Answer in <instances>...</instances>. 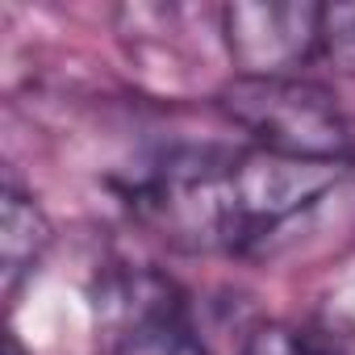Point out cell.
<instances>
[{
  "instance_id": "1",
  "label": "cell",
  "mask_w": 355,
  "mask_h": 355,
  "mask_svg": "<svg viewBox=\"0 0 355 355\" xmlns=\"http://www.w3.org/2000/svg\"><path fill=\"white\" fill-rule=\"evenodd\" d=\"M222 109L234 125H243L259 150L309 163H343L355 150L351 121L338 109L334 92L301 76L276 80H243L222 88Z\"/></svg>"
},
{
  "instance_id": "2",
  "label": "cell",
  "mask_w": 355,
  "mask_h": 355,
  "mask_svg": "<svg viewBox=\"0 0 355 355\" xmlns=\"http://www.w3.org/2000/svg\"><path fill=\"white\" fill-rule=\"evenodd\" d=\"M343 180V163H309V159H284L272 150H243L226 163V209L234 247H247L301 209L318 205L334 184Z\"/></svg>"
},
{
  "instance_id": "3",
  "label": "cell",
  "mask_w": 355,
  "mask_h": 355,
  "mask_svg": "<svg viewBox=\"0 0 355 355\" xmlns=\"http://www.w3.org/2000/svg\"><path fill=\"white\" fill-rule=\"evenodd\" d=\"M322 9L309 0H239L218 13L222 42L243 80L293 76L322 51Z\"/></svg>"
},
{
  "instance_id": "4",
  "label": "cell",
  "mask_w": 355,
  "mask_h": 355,
  "mask_svg": "<svg viewBox=\"0 0 355 355\" xmlns=\"http://www.w3.org/2000/svg\"><path fill=\"white\" fill-rule=\"evenodd\" d=\"M51 247V222L34 197L21 189L5 184V201H0V272H5V293L21 284V276L34 272L42 251Z\"/></svg>"
},
{
  "instance_id": "5",
  "label": "cell",
  "mask_w": 355,
  "mask_h": 355,
  "mask_svg": "<svg viewBox=\"0 0 355 355\" xmlns=\"http://www.w3.org/2000/svg\"><path fill=\"white\" fill-rule=\"evenodd\" d=\"M113 355H209V351L180 313V318H159V322L125 330Z\"/></svg>"
},
{
  "instance_id": "6",
  "label": "cell",
  "mask_w": 355,
  "mask_h": 355,
  "mask_svg": "<svg viewBox=\"0 0 355 355\" xmlns=\"http://www.w3.org/2000/svg\"><path fill=\"white\" fill-rule=\"evenodd\" d=\"M322 55L343 76H355V5L322 9Z\"/></svg>"
},
{
  "instance_id": "7",
  "label": "cell",
  "mask_w": 355,
  "mask_h": 355,
  "mask_svg": "<svg viewBox=\"0 0 355 355\" xmlns=\"http://www.w3.org/2000/svg\"><path fill=\"white\" fill-rule=\"evenodd\" d=\"M239 355H318V347L309 343V334H301L293 326H280V322H268V326L247 334Z\"/></svg>"
},
{
  "instance_id": "8",
  "label": "cell",
  "mask_w": 355,
  "mask_h": 355,
  "mask_svg": "<svg viewBox=\"0 0 355 355\" xmlns=\"http://www.w3.org/2000/svg\"><path fill=\"white\" fill-rule=\"evenodd\" d=\"M5 347H9V355H26V351H21V343H17V334H9V343H5Z\"/></svg>"
}]
</instances>
